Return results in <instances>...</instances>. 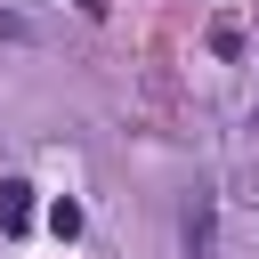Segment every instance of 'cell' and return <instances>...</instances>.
Listing matches in <instances>:
<instances>
[{"instance_id":"3","label":"cell","mask_w":259,"mask_h":259,"mask_svg":"<svg viewBox=\"0 0 259 259\" xmlns=\"http://www.w3.org/2000/svg\"><path fill=\"white\" fill-rule=\"evenodd\" d=\"M49 227L73 243V235H81V202H73V194H65V202H49Z\"/></svg>"},{"instance_id":"1","label":"cell","mask_w":259,"mask_h":259,"mask_svg":"<svg viewBox=\"0 0 259 259\" xmlns=\"http://www.w3.org/2000/svg\"><path fill=\"white\" fill-rule=\"evenodd\" d=\"M210 251H219V194L194 186L186 194V259H210Z\"/></svg>"},{"instance_id":"4","label":"cell","mask_w":259,"mask_h":259,"mask_svg":"<svg viewBox=\"0 0 259 259\" xmlns=\"http://www.w3.org/2000/svg\"><path fill=\"white\" fill-rule=\"evenodd\" d=\"M73 8H81V16H105V0H73Z\"/></svg>"},{"instance_id":"2","label":"cell","mask_w":259,"mask_h":259,"mask_svg":"<svg viewBox=\"0 0 259 259\" xmlns=\"http://www.w3.org/2000/svg\"><path fill=\"white\" fill-rule=\"evenodd\" d=\"M0 227H8V235L32 227V186H24V178H0Z\"/></svg>"}]
</instances>
